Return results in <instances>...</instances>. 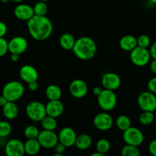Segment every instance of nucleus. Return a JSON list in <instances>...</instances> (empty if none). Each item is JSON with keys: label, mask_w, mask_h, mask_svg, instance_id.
<instances>
[{"label": "nucleus", "mask_w": 156, "mask_h": 156, "mask_svg": "<svg viewBox=\"0 0 156 156\" xmlns=\"http://www.w3.org/2000/svg\"><path fill=\"white\" fill-rule=\"evenodd\" d=\"M27 27L32 37L38 41H45L53 31L52 22L45 15H34L27 21Z\"/></svg>", "instance_id": "f257e3e1"}, {"label": "nucleus", "mask_w": 156, "mask_h": 156, "mask_svg": "<svg viewBox=\"0 0 156 156\" xmlns=\"http://www.w3.org/2000/svg\"><path fill=\"white\" fill-rule=\"evenodd\" d=\"M73 52L75 56L81 60H90L97 52L96 42L89 37H81L76 40Z\"/></svg>", "instance_id": "f03ea898"}, {"label": "nucleus", "mask_w": 156, "mask_h": 156, "mask_svg": "<svg viewBox=\"0 0 156 156\" xmlns=\"http://www.w3.org/2000/svg\"><path fill=\"white\" fill-rule=\"evenodd\" d=\"M2 95L9 101H16L24 93V87L20 82L11 81L6 83L2 88Z\"/></svg>", "instance_id": "7ed1b4c3"}, {"label": "nucleus", "mask_w": 156, "mask_h": 156, "mask_svg": "<svg viewBox=\"0 0 156 156\" xmlns=\"http://www.w3.org/2000/svg\"><path fill=\"white\" fill-rule=\"evenodd\" d=\"M98 105L99 108L105 111H110L114 109L117 104V97L114 91L102 89V92L97 96Z\"/></svg>", "instance_id": "20e7f679"}, {"label": "nucleus", "mask_w": 156, "mask_h": 156, "mask_svg": "<svg viewBox=\"0 0 156 156\" xmlns=\"http://www.w3.org/2000/svg\"><path fill=\"white\" fill-rule=\"evenodd\" d=\"M25 113L29 119L35 122H41L47 115L45 105L38 101H33L28 104L25 108Z\"/></svg>", "instance_id": "39448f33"}, {"label": "nucleus", "mask_w": 156, "mask_h": 156, "mask_svg": "<svg viewBox=\"0 0 156 156\" xmlns=\"http://www.w3.org/2000/svg\"><path fill=\"white\" fill-rule=\"evenodd\" d=\"M130 60L136 66L142 67L146 66L151 59V54L148 48H143L137 46L130 51Z\"/></svg>", "instance_id": "423d86ee"}, {"label": "nucleus", "mask_w": 156, "mask_h": 156, "mask_svg": "<svg viewBox=\"0 0 156 156\" xmlns=\"http://www.w3.org/2000/svg\"><path fill=\"white\" fill-rule=\"evenodd\" d=\"M138 105L143 111L154 112L156 111V96L151 91H144L138 98Z\"/></svg>", "instance_id": "0eeeda50"}, {"label": "nucleus", "mask_w": 156, "mask_h": 156, "mask_svg": "<svg viewBox=\"0 0 156 156\" xmlns=\"http://www.w3.org/2000/svg\"><path fill=\"white\" fill-rule=\"evenodd\" d=\"M123 140L126 144L139 146L144 141V134L139 128L130 126L123 131Z\"/></svg>", "instance_id": "6e6552de"}, {"label": "nucleus", "mask_w": 156, "mask_h": 156, "mask_svg": "<svg viewBox=\"0 0 156 156\" xmlns=\"http://www.w3.org/2000/svg\"><path fill=\"white\" fill-rule=\"evenodd\" d=\"M37 139L41 144V147L45 149H54L57 143L59 142L58 135H57L53 130H47V129H43L42 131H41Z\"/></svg>", "instance_id": "1a4fd4ad"}, {"label": "nucleus", "mask_w": 156, "mask_h": 156, "mask_svg": "<svg viewBox=\"0 0 156 156\" xmlns=\"http://www.w3.org/2000/svg\"><path fill=\"white\" fill-rule=\"evenodd\" d=\"M113 118L110 114L106 112L96 114L93 118V125L97 129L101 131H106L111 129L113 126Z\"/></svg>", "instance_id": "9d476101"}, {"label": "nucleus", "mask_w": 156, "mask_h": 156, "mask_svg": "<svg viewBox=\"0 0 156 156\" xmlns=\"http://www.w3.org/2000/svg\"><path fill=\"white\" fill-rule=\"evenodd\" d=\"M5 152L8 156H23L25 154L24 143L18 139H12L5 145Z\"/></svg>", "instance_id": "9b49d317"}, {"label": "nucleus", "mask_w": 156, "mask_h": 156, "mask_svg": "<svg viewBox=\"0 0 156 156\" xmlns=\"http://www.w3.org/2000/svg\"><path fill=\"white\" fill-rule=\"evenodd\" d=\"M69 91L75 98H82L88 92V86L82 79H74L69 85Z\"/></svg>", "instance_id": "f8f14e48"}, {"label": "nucleus", "mask_w": 156, "mask_h": 156, "mask_svg": "<svg viewBox=\"0 0 156 156\" xmlns=\"http://www.w3.org/2000/svg\"><path fill=\"white\" fill-rule=\"evenodd\" d=\"M28 46V43L25 38L21 36L15 37L9 41V51L21 55L27 50Z\"/></svg>", "instance_id": "ddd939ff"}, {"label": "nucleus", "mask_w": 156, "mask_h": 156, "mask_svg": "<svg viewBox=\"0 0 156 156\" xmlns=\"http://www.w3.org/2000/svg\"><path fill=\"white\" fill-rule=\"evenodd\" d=\"M76 132L70 127H64L58 134V140L67 148L74 146L76 139Z\"/></svg>", "instance_id": "4468645a"}, {"label": "nucleus", "mask_w": 156, "mask_h": 156, "mask_svg": "<svg viewBox=\"0 0 156 156\" xmlns=\"http://www.w3.org/2000/svg\"><path fill=\"white\" fill-rule=\"evenodd\" d=\"M102 85L104 88L115 91L119 88L121 85V79L114 73H107L102 77Z\"/></svg>", "instance_id": "2eb2a0df"}, {"label": "nucleus", "mask_w": 156, "mask_h": 156, "mask_svg": "<svg viewBox=\"0 0 156 156\" xmlns=\"http://www.w3.org/2000/svg\"><path fill=\"white\" fill-rule=\"evenodd\" d=\"M14 15L21 21H28L35 15L33 7L27 4H18L14 9Z\"/></svg>", "instance_id": "dca6fc26"}, {"label": "nucleus", "mask_w": 156, "mask_h": 156, "mask_svg": "<svg viewBox=\"0 0 156 156\" xmlns=\"http://www.w3.org/2000/svg\"><path fill=\"white\" fill-rule=\"evenodd\" d=\"M21 79L26 83L35 82L38 79V73L36 69L31 65H24L19 70Z\"/></svg>", "instance_id": "f3484780"}, {"label": "nucleus", "mask_w": 156, "mask_h": 156, "mask_svg": "<svg viewBox=\"0 0 156 156\" xmlns=\"http://www.w3.org/2000/svg\"><path fill=\"white\" fill-rule=\"evenodd\" d=\"M47 115L57 118L63 114L64 110V104L60 100L49 101L45 105Z\"/></svg>", "instance_id": "a211bd4d"}, {"label": "nucleus", "mask_w": 156, "mask_h": 156, "mask_svg": "<svg viewBox=\"0 0 156 156\" xmlns=\"http://www.w3.org/2000/svg\"><path fill=\"white\" fill-rule=\"evenodd\" d=\"M119 47L125 51H132L135 47H137V38L132 35H125L119 41Z\"/></svg>", "instance_id": "6ab92c4d"}, {"label": "nucleus", "mask_w": 156, "mask_h": 156, "mask_svg": "<svg viewBox=\"0 0 156 156\" xmlns=\"http://www.w3.org/2000/svg\"><path fill=\"white\" fill-rule=\"evenodd\" d=\"M2 114L8 120H14L18 114V108L15 101H8L2 107Z\"/></svg>", "instance_id": "aec40b11"}, {"label": "nucleus", "mask_w": 156, "mask_h": 156, "mask_svg": "<svg viewBox=\"0 0 156 156\" xmlns=\"http://www.w3.org/2000/svg\"><path fill=\"white\" fill-rule=\"evenodd\" d=\"M24 152L29 155H35L40 152L41 146L38 139H28L24 143Z\"/></svg>", "instance_id": "412c9836"}, {"label": "nucleus", "mask_w": 156, "mask_h": 156, "mask_svg": "<svg viewBox=\"0 0 156 156\" xmlns=\"http://www.w3.org/2000/svg\"><path fill=\"white\" fill-rule=\"evenodd\" d=\"M75 42H76V40H75L74 37L70 33L63 34L59 40L61 47L66 50H73Z\"/></svg>", "instance_id": "4be33fe9"}, {"label": "nucleus", "mask_w": 156, "mask_h": 156, "mask_svg": "<svg viewBox=\"0 0 156 156\" xmlns=\"http://www.w3.org/2000/svg\"><path fill=\"white\" fill-rule=\"evenodd\" d=\"M45 95L49 101L60 100L62 96V91L58 85H50L46 88Z\"/></svg>", "instance_id": "5701e85b"}, {"label": "nucleus", "mask_w": 156, "mask_h": 156, "mask_svg": "<svg viewBox=\"0 0 156 156\" xmlns=\"http://www.w3.org/2000/svg\"><path fill=\"white\" fill-rule=\"evenodd\" d=\"M92 145V138L87 134H80L77 136L74 146L80 150L89 149Z\"/></svg>", "instance_id": "b1692460"}, {"label": "nucleus", "mask_w": 156, "mask_h": 156, "mask_svg": "<svg viewBox=\"0 0 156 156\" xmlns=\"http://www.w3.org/2000/svg\"><path fill=\"white\" fill-rule=\"evenodd\" d=\"M43 129L47 130H54L58 126V122L55 117L46 115L41 121Z\"/></svg>", "instance_id": "393cba45"}, {"label": "nucleus", "mask_w": 156, "mask_h": 156, "mask_svg": "<svg viewBox=\"0 0 156 156\" xmlns=\"http://www.w3.org/2000/svg\"><path fill=\"white\" fill-rule=\"evenodd\" d=\"M116 124L118 129L122 131L125 130L132 126L131 120L129 119V117L125 115L119 116L116 120Z\"/></svg>", "instance_id": "a878e982"}, {"label": "nucleus", "mask_w": 156, "mask_h": 156, "mask_svg": "<svg viewBox=\"0 0 156 156\" xmlns=\"http://www.w3.org/2000/svg\"><path fill=\"white\" fill-rule=\"evenodd\" d=\"M153 113L154 112L142 111L139 117V123L144 126H148V125L151 124L154 120V115Z\"/></svg>", "instance_id": "bb28decb"}, {"label": "nucleus", "mask_w": 156, "mask_h": 156, "mask_svg": "<svg viewBox=\"0 0 156 156\" xmlns=\"http://www.w3.org/2000/svg\"><path fill=\"white\" fill-rule=\"evenodd\" d=\"M121 154L123 156H139L140 151L138 149V146L126 144L121 150Z\"/></svg>", "instance_id": "cd10ccee"}, {"label": "nucleus", "mask_w": 156, "mask_h": 156, "mask_svg": "<svg viewBox=\"0 0 156 156\" xmlns=\"http://www.w3.org/2000/svg\"><path fill=\"white\" fill-rule=\"evenodd\" d=\"M96 151L100 153L106 154L110 149V143L106 139H100L97 141L96 145Z\"/></svg>", "instance_id": "c85d7f7f"}, {"label": "nucleus", "mask_w": 156, "mask_h": 156, "mask_svg": "<svg viewBox=\"0 0 156 156\" xmlns=\"http://www.w3.org/2000/svg\"><path fill=\"white\" fill-rule=\"evenodd\" d=\"M33 9L34 12H35V15H40V16H44V15H46V14L47 13L48 7H47L45 2L38 1V2L35 3V5L33 7Z\"/></svg>", "instance_id": "c756f323"}, {"label": "nucleus", "mask_w": 156, "mask_h": 156, "mask_svg": "<svg viewBox=\"0 0 156 156\" xmlns=\"http://www.w3.org/2000/svg\"><path fill=\"white\" fill-rule=\"evenodd\" d=\"M12 130L10 123L6 120L0 121V138H6L9 136Z\"/></svg>", "instance_id": "7c9ffc66"}, {"label": "nucleus", "mask_w": 156, "mask_h": 156, "mask_svg": "<svg viewBox=\"0 0 156 156\" xmlns=\"http://www.w3.org/2000/svg\"><path fill=\"white\" fill-rule=\"evenodd\" d=\"M40 131L38 128L33 125H29L24 128V134L27 139H37L39 135Z\"/></svg>", "instance_id": "2f4dec72"}, {"label": "nucleus", "mask_w": 156, "mask_h": 156, "mask_svg": "<svg viewBox=\"0 0 156 156\" xmlns=\"http://www.w3.org/2000/svg\"><path fill=\"white\" fill-rule=\"evenodd\" d=\"M151 44V39L146 34H142L137 38V46L143 48H148Z\"/></svg>", "instance_id": "473e14b6"}, {"label": "nucleus", "mask_w": 156, "mask_h": 156, "mask_svg": "<svg viewBox=\"0 0 156 156\" xmlns=\"http://www.w3.org/2000/svg\"><path fill=\"white\" fill-rule=\"evenodd\" d=\"M9 51V42L4 37H0V57L5 56Z\"/></svg>", "instance_id": "72a5a7b5"}, {"label": "nucleus", "mask_w": 156, "mask_h": 156, "mask_svg": "<svg viewBox=\"0 0 156 156\" xmlns=\"http://www.w3.org/2000/svg\"><path fill=\"white\" fill-rule=\"evenodd\" d=\"M66 148L67 147H66L64 144H62L61 143L58 142V143H57L56 146H54V152H55L54 155L62 156L64 155V152H65Z\"/></svg>", "instance_id": "f704fd0d"}, {"label": "nucleus", "mask_w": 156, "mask_h": 156, "mask_svg": "<svg viewBox=\"0 0 156 156\" xmlns=\"http://www.w3.org/2000/svg\"><path fill=\"white\" fill-rule=\"evenodd\" d=\"M147 86H148V91L154 93V94H156V77H154L150 79L148 81Z\"/></svg>", "instance_id": "c9c22d12"}, {"label": "nucleus", "mask_w": 156, "mask_h": 156, "mask_svg": "<svg viewBox=\"0 0 156 156\" xmlns=\"http://www.w3.org/2000/svg\"><path fill=\"white\" fill-rule=\"evenodd\" d=\"M148 151L153 156H156V140H153L148 145Z\"/></svg>", "instance_id": "e433bc0d"}, {"label": "nucleus", "mask_w": 156, "mask_h": 156, "mask_svg": "<svg viewBox=\"0 0 156 156\" xmlns=\"http://www.w3.org/2000/svg\"><path fill=\"white\" fill-rule=\"evenodd\" d=\"M7 26L2 21H0V37H4L5 35L7 33Z\"/></svg>", "instance_id": "4c0bfd02"}, {"label": "nucleus", "mask_w": 156, "mask_h": 156, "mask_svg": "<svg viewBox=\"0 0 156 156\" xmlns=\"http://www.w3.org/2000/svg\"><path fill=\"white\" fill-rule=\"evenodd\" d=\"M38 87H39V85H38L37 81L28 83V89L32 91H37V90L38 89Z\"/></svg>", "instance_id": "58836bf2"}, {"label": "nucleus", "mask_w": 156, "mask_h": 156, "mask_svg": "<svg viewBox=\"0 0 156 156\" xmlns=\"http://www.w3.org/2000/svg\"><path fill=\"white\" fill-rule=\"evenodd\" d=\"M149 52L150 54H151V57L152 59H156V41L153 43L151 48H150Z\"/></svg>", "instance_id": "ea45409f"}, {"label": "nucleus", "mask_w": 156, "mask_h": 156, "mask_svg": "<svg viewBox=\"0 0 156 156\" xmlns=\"http://www.w3.org/2000/svg\"><path fill=\"white\" fill-rule=\"evenodd\" d=\"M150 69L153 73L156 74V59H153V60L150 62Z\"/></svg>", "instance_id": "a19ab883"}, {"label": "nucleus", "mask_w": 156, "mask_h": 156, "mask_svg": "<svg viewBox=\"0 0 156 156\" xmlns=\"http://www.w3.org/2000/svg\"><path fill=\"white\" fill-rule=\"evenodd\" d=\"M102 88H100V87H98V86L94 87L93 89V94H94L96 97H97V96H99V94H100V93L102 92Z\"/></svg>", "instance_id": "79ce46f5"}, {"label": "nucleus", "mask_w": 156, "mask_h": 156, "mask_svg": "<svg viewBox=\"0 0 156 156\" xmlns=\"http://www.w3.org/2000/svg\"><path fill=\"white\" fill-rule=\"evenodd\" d=\"M19 54L16 53H11V60L13 62H18L19 60Z\"/></svg>", "instance_id": "37998d69"}, {"label": "nucleus", "mask_w": 156, "mask_h": 156, "mask_svg": "<svg viewBox=\"0 0 156 156\" xmlns=\"http://www.w3.org/2000/svg\"><path fill=\"white\" fill-rule=\"evenodd\" d=\"M8 101H8L7 99H6V98L2 95V94L0 96V107H2H2L4 106V105H6Z\"/></svg>", "instance_id": "c03bdc74"}, {"label": "nucleus", "mask_w": 156, "mask_h": 156, "mask_svg": "<svg viewBox=\"0 0 156 156\" xmlns=\"http://www.w3.org/2000/svg\"><path fill=\"white\" fill-rule=\"evenodd\" d=\"M103 155H104L103 154L100 153V152H97V151H96V152H95V153L92 154V156H103Z\"/></svg>", "instance_id": "a18cd8bd"}, {"label": "nucleus", "mask_w": 156, "mask_h": 156, "mask_svg": "<svg viewBox=\"0 0 156 156\" xmlns=\"http://www.w3.org/2000/svg\"><path fill=\"white\" fill-rule=\"evenodd\" d=\"M12 2H16V3H21V2H23L24 0H12Z\"/></svg>", "instance_id": "49530a36"}, {"label": "nucleus", "mask_w": 156, "mask_h": 156, "mask_svg": "<svg viewBox=\"0 0 156 156\" xmlns=\"http://www.w3.org/2000/svg\"><path fill=\"white\" fill-rule=\"evenodd\" d=\"M0 1H1L2 2H4V3H6V2H9V0H0Z\"/></svg>", "instance_id": "de8ad7c7"}, {"label": "nucleus", "mask_w": 156, "mask_h": 156, "mask_svg": "<svg viewBox=\"0 0 156 156\" xmlns=\"http://www.w3.org/2000/svg\"><path fill=\"white\" fill-rule=\"evenodd\" d=\"M149 1L151 2L154 3V4H156V0H149Z\"/></svg>", "instance_id": "09e8293b"}, {"label": "nucleus", "mask_w": 156, "mask_h": 156, "mask_svg": "<svg viewBox=\"0 0 156 156\" xmlns=\"http://www.w3.org/2000/svg\"><path fill=\"white\" fill-rule=\"evenodd\" d=\"M39 1H42V2H47V1H49V0H39Z\"/></svg>", "instance_id": "8fccbe9b"}]
</instances>
